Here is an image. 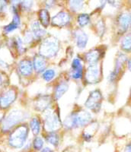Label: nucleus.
<instances>
[{
	"mask_svg": "<svg viewBox=\"0 0 131 152\" xmlns=\"http://www.w3.org/2000/svg\"><path fill=\"white\" fill-rule=\"evenodd\" d=\"M91 114L86 110H80L77 112H74L68 116L64 121V125L66 128L73 129L82 127L86 126L91 122Z\"/></svg>",
	"mask_w": 131,
	"mask_h": 152,
	"instance_id": "f257e3e1",
	"label": "nucleus"
},
{
	"mask_svg": "<svg viewBox=\"0 0 131 152\" xmlns=\"http://www.w3.org/2000/svg\"><path fill=\"white\" fill-rule=\"evenodd\" d=\"M60 50V41L57 37L50 36L44 38L39 48V55L44 58L55 56Z\"/></svg>",
	"mask_w": 131,
	"mask_h": 152,
	"instance_id": "f03ea898",
	"label": "nucleus"
},
{
	"mask_svg": "<svg viewBox=\"0 0 131 152\" xmlns=\"http://www.w3.org/2000/svg\"><path fill=\"white\" fill-rule=\"evenodd\" d=\"M28 136V128L26 125H21L15 129L9 135V144L13 148L19 149L24 146Z\"/></svg>",
	"mask_w": 131,
	"mask_h": 152,
	"instance_id": "7ed1b4c3",
	"label": "nucleus"
},
{
	"mask_svg": "<svg viewBox=\"0 0 131 152\" xmlns=\"http://www.w3.org/2000/svg\"><path fill=\"white\" fill-rule=\"evenodd\" d=\"M25 118V114L20 110H13L4 119L2 123V129L8 132L13 129L15 126L23 121Z\"/></svg>",
	"mask_w": 131,
	"mask_h": 152,
	"instance_id": "20e7f679",
	"label": "nucleus"
},
{
	"mask_svg": "<svg viewBox=\"0 0 131 152\" xmlns=\"http://www.w3.org/2000/svg\"><path fill=\"white\" fill-rule=\"evenodd\" d=\"M44 124L46 129L50 132L58 129L60 126V119L58 114L54 110L47 109L44 116Z\"/></svg>",
	"mask_w": 131,
	"mask_h": 152,
	"instance_id": "39448f33",
	"label": "nucleus"
},
{
	"mask_svg": "<svg viewBox=\"0 0 131 152\" xmlns=\"http://www.w3.org/2000/svg\"><path fill=\"white\" fill-rule=\"evenodd\" d=\"M102 95L100 91L95 90L91 91L89 94L88 99L85 101V107L88 109L91 110L96 111L99 110L101 107V104H102Z\"/></svg>",
	"mask_w": 131,
	"mask_h": 152,
	"instance_id": "423d86ee",
	"label": "nucleus"
},
{
	"mask_svg": "<svg viewBox=\"0 0 131 152\" xmlns=\"http://www.w3.org/2000/svg\"><path fill=\"white\" fill-rule=\"evenodd\" d=\"M101 68L98 64L89 65L85 72V80L88 84H96L100 81Z\"/></svg>",
	"mask_w": 131,
	"mask_h": 152,
	"instance_id": "0eeeda50",
	"label": "nucleus"
},
{
	"mask_svg": "<svg viewBox=\"0 0 131 152\" xmlns=\"http://www.w3.org/2000/svg\"><path fill=\"white\" fill-rule=\"evenodd\" d=\"M16 96V91L13 89H9L4 91L0 95V108H8L15 100Z\"/></svg>",
	"mask_w": 131,
	"mask_h": 152,
	"instance_id": "6e6552de",
	"label": "nucleus"
},
{
	"mask_svg": "<svg viewBox=\"0 0 131 152\" xmlns=\"http://www.w3.org/2000/svg\"><path fill=\"white\" fill-rule=\"evenodd\" d=\"M70 15L68 12L62 11V12H58L55 16L53 17L52 24L54 26L62 28V27L66 26L70 22Z\"/></svg>",
	"mask_w": 131,
	"mask_h": 152,
	"instance_id": "1a4fd4ad",
	"label": "nucleus"
},
{
	"mask_svg": "<svg viewBox=\"0 0 131 152\" xmlns=\"http://www.w3.org/2000/svg\"><path fill=\"white\" fill-rule=\"evenodd\" d=\"M83 66L81 59L75 58L71 65V76L74 79L78 80L82 78Z\"/></svg>",
	"mask_w": 131,
	"mask_h": 152,
	"instance_id": "9d476101",
	"label": "nucleus"
},
{
	"mask_svg": "<svg viewBox=\"0 0 131 152\" xmlns=\"http://www.w3.org/2000/svg\"><path fill=\"white\" fill-rule=\"evenodd\" d=\"M117 24L120 30L126 31L131 26V12H123L117 18Z\"/></svg>",
	"mask_w": 131,
	"mask_h": 152,
	"instance_id": "9b49d317",
	"label": "nucleus"
},
{
	"mask_svg": "<svg viewBox=\"0 0 131 152\" xmlns=\"http://www.w3.org/2000/svg\"><path fill=\"white\" fill-rule=\"evenodd\" d=\"M127 58L126 56L124 55V54H120L117 57V61H116V64H115V67H114V71L110 73V75L108 77V79L110 81H114V80L117 78V75H119L120 72H121V69L124 66V63L126 62Z\"/></svg>",
	"mask_w": 131,
	"mask_h": 152,
	"instance_id": "f8f14e48",
	"label": "nucleus"
},
{
	"mask_svg": "<svg viewBox=\"0 0 131 152\" xmlns=\"http://www.w3.org/2000/svg\"><path fill=\"white\" fill-rule=\"evenodd\" d=\"M19 73L23 76H29L33 72V63L31 60L27 59H22L20 61L18 66Z\"/></svg>",
	"mask_w": 131,
	"mask_h": 152,
	"instance_id": "ddd939ff",
	"label": "nucleus"
},
{
	"mask_svg": "<svg viewBox=\"0 0 131 152\" xmlns=\"http://www.w3.org/2000/svg\"><path fill=\"white\" fill-rule=\"evenodd\" d=\"M51 103V97L48 95H41L35 100V108L37 110L44 111L49 109V106Z\"/></svg>",
	"mask_w": 131,
	"mask_h": 152,
	"instance_id": "4468645a",
	"label": "nucleus"
},
{
	"mask_svg": "<svg viewBox=\"0 0 131 152\" xmlns=\"http://www.w3.org/2000/svg\"><path fill=\"white\" fill-rule=\"evenodd\" d=\"M75 40H76V46L79 49H84L86 47L88 43V37L85 32L82 30H76L74 34Z\"/></svg>",
	"mask_w": 131,
	"mask_h": 152,
	"instance_id": "2eb2a0df",
	"label": "nucleus"
},
{
	"mask_svg": "<svg viewBox=\"0 0 131 152\" xmlns=\"http://www.w3.org/2000/svg\"><path fill=\"white\" fill-rule=\"evenodd\" d=\"M32 63L34 69L38 73L43 72L45 70V69H46V64H47L46 59H45L44 57L41 56L39 54L35 56Z\"/></svg>",
	"mask_w": 131,
	"mask_h": 152,
	"instance_id": "dca6fc26",
	"label": "nucleus"
},
{
	"mask_svg": "<svg viewBox=\"0 0 131 152\" xmlns=\"http://www.w3.org/2000/svg\"><path fill=\"white\" fill-rule=\"evenodd\" d=\"M31 33H32L33 37L35 39H41L42 37L46 35L47 32L42 28V25L40 24V22L38 21H35L31 24Z\"/></svg>",
	"mask_w": 131,
	"mask_h": 152,
	"instance_id": "f3484780",
	"label": "nucleus"
},
{
	"mask_svg": "<svg viewBox=\"0 0 131 152\" xmlns=\"http://www.w3.org/2000/svg\"><path fill=\"white\" fill-rule=\"evenodd\" d=\"M101 57V52L100 50L98 49H94L90 51H88L85 54V60L87 61L89 65L97 64L98 60L100 59Z\"/></svg>",
	"mask_w": 131,
	"mask_h": 152,
	"instance_id": "a211bd4d",
	"label": "nucleus"
},
{
	"mask_svg": "<svg viewBox=\"0 0 131 152\" xmlns=\"http://www.w3.org/2000/svg\"><path fill=\"white\" fill-rule=\"evenodd\" d=\"M21 24V20H20V17H19L18 13H15L14 16H13V19L12 21L9 24L4 27V32L5 34H10L15 31L16 29L19 28Z\"/></svg>",
	"mask_w": 131,
	"mask_h": 152,
	"instance_id": "6ab92c4d",
	"label": "nucleus"
},
{
	"mask_svg": "<svg viewBox=\"0 0 131 152\" xmlns=\"http://www.w3.org/2000/svg\"><path fill=\"white\" fill-rule=\"evenodd\" d=\"M68 88H69V85L66 81H60L58 84L55 89V92H54V97L56 100H59L62 97L63 95L67 91Z\"/></svg>",
	"mask_w": 131,
	"mask_h": 152,
	"instance_id": "aec40b11",
	"label": "nucleus"
},
{
	"mask_svg": "<svg viewBox=\"0 0 131 152\" xmlns=\"http://www.w3.org/2000/svg\"><path fill=\"white\" fill-rule=\"evenodd\" d=\"M39 19H40V24L44 28L49 26L50 22V17L49 12L47 9H40L39 12Z\"/></svg>",
	"mask_w": 131,
	"mask_h": 152,
	"instance_id": "412c9836",
	"label": "nucleus"
},
{
	"mask_svg": "<svg viewBox=\"0 0 131 152\" xmlns=\"http://www.w3.org/2000/svg\"><path fill=\"white\" fill-rule=\"evenodd\" d=\"M30 126L33 134L35 135H38L40 131V123L38 117H33L30 122Z\"/></svg>",
	"mask_w": 131,
	"mask_h": 152,
	"instance_id": "4be33fe9",
	"label": "nucleus"
},
{
	"mask_svg": "<svg viewBox=\"0 0 131 152\" xmlns=\"http://www.w3.org/2000/svg\"><path fill=\"white\" fill-rule=\"evenodd\" d=\"M46 139H47V142H48L50 145H52L54 147H57L59 145V142H60L59 135L55 132H52L49 133L47 137H46Z\"/></svg>",
	"mask_w": 131,
	"mask_h": 152,
	"instance_id": "5701e85b",
	"label": "nucleus"
},
{
	"mask_svg": "<svg viewBox=\"0 0 131 152\" xmlns=\"http://www.w3.org/2000/svg\"><path fill=\"white\" fill-rule=\"evenodd\" d=\"M121 48L124 51L130 52L131 50V34H128L123 38L121 42Z\"/></svg>",
	"mask_w": 131,
	"mask_h": 152,
	"instance_id": "b1692460",
	"label": "nucleus"
},
{
	"mask_svg": "<svg viewBox=\"0 0 131 152\" xmlns=\"http://www.w3.org/2000/svg\"><path fill=\"white\" fill-rule=\"evenodd\" d=\"M77 22L80 28L87 26L90 22V17L88 14H80L77 17Z\"/></svg>",
	"mask_w": 131,
	"mask_h": 152,
	"instance_id": "393cba45",
	"label": "nucleus"
},
{
	"mask_svg": "<svg viewBox=\"0 0 131 152\" xmlns=\"http://www.w3.org/2000/svg\"><path fill=\"white\" fill-rule=\"evenodd\" d=\"M55 71L54 69H47L43 72V75H42V77H43V80L45 81H50L53 78L55 77Z\"/></svg>",
	"mask_w": 131,
	"mask_h": 152,
	"instance_id": "a878e982",
	"label": "nucleus"
},
{
	"mask_svg": "<svg viewBox=\"0 0 131 152\" xmlns=\"http://www.w3.org/2000/svg\"><path fill=\"white\" fill-rule=\"evenodd\" d=\"M83 4H84V2L82 1H70L69 2L71 9L75 11V12L79 11L80 9H82Z\"/></svg>",
	"mask_w": 131,
	"mask_h": 152,
	"instance_id": "bb28decb",
	"label": "nucleus"
},
{
	"mask_svg": "<svg viewBox=\"0 0 131 152\" xmlns=\"http://www.w3.org/2000/svg\"><path fill=\"white\" fill-rule=\"evenodd\" d=\"M33 146L36 150H41L43 146V141L40 137L36 136L33 141Z\"/></svg>",
	"mask_w": 131,
	"mask_h": 152,
	"instance_id": "cd10ccee",
	"label": "nucleus"
},
{
	"mask_svg": "<svg viewBox=\"0 0 131 152\" xmlns=\"http://www.w3.org/2000/svg\"><path fill=\"white\" fill-rule=\"evenodd\" d=\"M14 44L15 45L16 49L18 50L20 53H23L24 50V43H23L22 40L20 37H16L14 40Z\"/></svg>",
	"mask_w": 131,
	"mask_h": 152,
	"instance_id": "c85d7f7f",
	"label": "nucleus"
},
{
	"mask_svg": "<svg viewBox=\"0 0 131 152\" xmlns=\"http://www.w3.org/2000/svg\"><path fill=\"white\" fill-rule=\"evenodd\" d=\"M20 4H21V6L22 7V9L28 10L32 6L33 2H31V1H24V2H20Z\"/></svg>",
	"mask_w": 131,
	"mask_h": 152,
	"instance_id": "c756f323",
	"label": "nucleus"
},
{
	"mask_svg": "<svg viewBox=\"0 0 131 152\" xmlns=\"http://www.w3.org/2000/svg\"><path fill=\"white\" fill-rule=\"evenodd\" d=\"M33 39H34V37H33L32 33H31V32H27L25 35H24V40L26 43H31L33 40Z\"/></svg>",
	"mask_w": 131,
	"mask_h": 152,
	"instance_id": "7c9ffc66",
	"label": "nucleus"
},
{
	"mask_svg": "<svg viewBox=\"0 0 131 152\" xmlns=\"http://www.w3.org/2000/svg\"><path fill=\"white\" fill-rule=\"evenodd\" d=\"M7 8V2L5 1H0V13L4 12Z\"/></svg>",
	"mask_w": 131,
	"mask_h": 152,
	"instance_id": "2f4dec72",
	"label": "nucleus"
},
{
	"mask_svg": "<svg viewBox=\"0 0 131 152\" xmlns=\"http://www.w3.org/2000/svg\"><path fill=\"white\" fill-rule=\"evenodd\" d=\"M124 152H131V145H127L124 149Z\"/></svg>",
	"mask_w": 131,
	"mask_h": 152,
	"instance_id": "473e14b6",
	"label": "nucleus"
},
{
	"mask_svg": "<svg viewBox=\"0 0 131 152\" xmlns=\"http://www.w3.org/2000/svg\"><path fill=\"white\" fill-rule=\"evenodd\" d=\"M40 152H54L50 148H44L43 149H42V151Z\"/></svg>",
	"mask_w": 131,
	"mask_h": 152,
	"instance_id": "72a5a7b5",
	"label": "nucleus"
},
{
	"mask_svg": "<svg viewBox=\"0 0 131 152\" xmlns=\"http://www.w3.org/2000/svg\"><path fill=\"white\" fill-rule=\"evenodd\" d=\"M128 69H129L130 71L131 72V58L128 61Z\"/></svg>",
	"mask_w": 131,
	"mask_h": 152,
	"instance_id": "f704fd0d",
	"label": "nucleus"
},
{
	"mask_svg": "<svg viewBox=\"0 0 131 152\" xmlns=\"http://www.w3.org/2000/svg\"><path fill=\"white\" fill-rule=\"evenodd\" d=\"M2 81H3V79H2V75H0V86H1V85H2Z\"/></svg>",
	"mask_w": 131,
	"mask_h": 152,
	"instance_id": "c9c22d12",
	"label": "nucleus"
}]
</instances>
